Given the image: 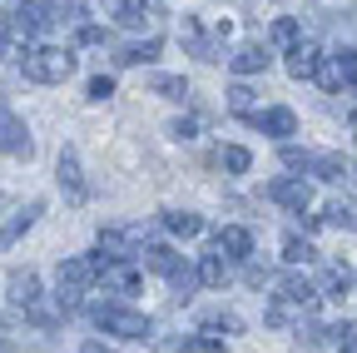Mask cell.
I'll list each match as a JSON object with an SVG mask.
<instances>
[{"label":"cell","instance_id":"obj_31","mask_svg":"<svg viewBox=\"0 0 357 353\" xmlns=\"http://www.w3.org/2000/svg\"><path fill=\"white\" fill-rule=\"evenodd\" d=\"M248 164H253V154H248L243 145H223V150H218V169H229V174H243Z\"/></svg>","mask_w":357,"mask_h":353},{"label":"cell","instance_id":"obj_40","mask_svg":"<svg viewBox=\"0 0 357 353\" xmlns=\"http://www.w3.org/2000/svg\"><path fill=\"white\" fill-rule=\"evenodd\" d=\"M75 40H79V45H100L105 30H100V25H79V30H75Z\"/></svg>","mask_w":357,"mask_h":353},{"label":"cell","instance_id":"obj_13","mask_svg":"<svg viewBox=\"0 0 357 353\" xmlns=\"http://www.w3.org/2000/svg\"><path fill=\"white\" fill-rule=\"evenodd\" d=\"M55 180H60V189H65V199H70V204H84V199H89V185H84V174H79L75 150H65V154H60V164H55Z\"/></svg>","mask_w":357,"mask_h":353},{"label":"cell","instance_id":"obj_7","mask_svg":"<svg viewBox=\"0 0 357 353\" xmlns=\"http://www.w3.org/2000/svg\"><path fill=\"white\" fill-rule=\"evenodd\" d=\"M89 264H95V279L109 289V294H139V269L124 259H105V254H89Z\"/></svg>","mask_w":357,"mask_h":353},{"label":"cell","instance_id":"obj_25","mask_svg":"<svg viewBox=\"0 0 357 353\" xmlns=\"http://www.w3.org/2000/svg\"><path fill=\"white\" fill-rule=\"evenodd\" d=\"M164 229L178 234V239H194V234H204V219L189 214V209H164Z\"/></svg>","mask_w":357,"mask_h":353},{"label":"cell","instance_id":"obj_30","mask_svg":"<svg viewBox=\"0 0 357 353\" xmlns=\"http://www.w3.org/2000/svg\"><path fill=\"white\" fill-rule=\"evenodd\" d=\"M328 343H333L337 353H357V324H352V319L333 324V329H328Z\"/></svg>","mask_w":357,"mask_h":353},{"label":"cell","instance_id":"obj_42","mask_svg":"<svg viewBox=\"0 0 357 353\" xmlns=\"http://www.w3.org/2000/svg\"><path fill=\"white\" fill-rule=\"evenodd\" d=\"M10 55H15V50H10V40H6V35H0V60H10Z\"/></svg>","mask_w":357,"mask_h":353},{"label":"cell","instance_id":"obj_22","mask_svg":"<svg viewBox=\"0 0 357 353\" xmlns=\"http://www.w3.org/2000/svg\"><path fill=\"white\" fill-rule=\"evenodd\" d=\"M194 274H199L204 289H223V284H229V259H223V254H204Z\"/></svg>","mask_w":357,"mask_h":353},{"label":"cell","instance_id":"obj_6","mask_svg":"<svg viewBox=\"0 0 357 353\" xmlns=\"http://www.w3.org/2000/svg\"><path fill=\"white\" fill-rule=\"evenodd\" d=\"M312 80L323 85L328 95H342V90H357V50H328L318 60V70H312Z\"/></svg>","mask_w":357,"mask_h":353},{"label":"cell","instance_id":"obj_14","mask_svg":"<svg viewBox=\"0 0 357 353\" xmlns=\"http://www.w3.org/2000/svg\"><path fill=\"white\" fill-rule=\"evenodd\" d=\"M213 254H223L229 264H243V259H253V234H248L243 224H229V229H218V239H213Z\"/></svg>","mask_w":357,"mask_h":353},{"label":"cell","instance_id":"obj_21","mask_svg":"<svg viewBox=\"0 0 357 353\" xmlns=\"http://www.w3.org/2000/svg\"><path fill=\"white\" fill-rule=\"evenodd\" d=\"M347 289H352V269H347V259H328V264H323V289H318V294L342 298Z\"/></svg>","mask_w":357,"mask_h":353},{"label":"cell","instance_id":"obj_27","mask_svg":"<svg viewBox=\"0 0 357 353\" xmlns=\"http://www.w3.org/2000/svg\"><path fill=\"white\" fill-rule=\"evenodd\" d=\"M105 6V15L114 20V25H124V30H134V25H144V10L134 6V0H100Z\"/></svg>","mask_w":357,"mask_h":353},{"label":"cell","instance_id":"obj_41","mask_svg":"<svg viewBox=\"0 0 357 353\" xmlns=\"http://www.w3.org/2000/svg\"><path fill=\"white\" fill-rule=\"evenodd\" d=\"M79 353H109V348H105L100 338H84V343H79Z\"/></svg>","mask_w":357,"mask_h":353},{"label":"cell","instance_id":"obj_18","mask_svg":"<svg viewBox=\"0 0 357 353\" xmlns=\"http://www.w3.org/2000/svg\"><path fill=\"white\" fill-rule=\"evenodd\" d=\"M318 60H323V50L312 45V40H298V45H288V75H293V80H312Z\"/></svg>","mask_w":357,"mask_h":353},{"label":"cell","instance_id":"obj_4","mask_svg":"<svg viewBox=\"0 0 357 353\" xmlns=\"http://www.w3.org/2000/svg\"><path fill=\"white\" fill-rule=\"evenodd\" d=\"M283 164L288 169H312L318 180H328V185H342V180H352L357 185V174H352V164L342 159V154H333V150H283Z\"/></svg>","mask_w":357,"mask_h":353},{"label":"cell","instance_id":"obj_1","mask_svg":"<svg viewBox=\"0 0 357 353\" xmlns=\"http://www.w3.org/2000/svg\"><path fill=\"white\" fill-rule=\"evenodd\" d=\"M20 70H25V80H35V85H65V80L75 75V50L30 45V50L20 55Z\"/></svg>","mask_w":357,"mask_h":353},{"label":"cell","instance_id":"obj_37","mask_svg":"<svg viewBox=\"0 0 357 353\" xmlns=\"http://www.w3.org/2000/svg\"><path fill=\"white\" fill-rule=\"evenodd\" d=\"M229 110L234 115H248L253 110V90H248V85H234V90H229Z\"/></svg>","mask_w":357,"mask_h":353},{"label":"cell","instance_id":"obj_28","mask_svg":"<svg viewBox=\"0 0 357 353\" xmlns=\"http://www.w3.org/2000/svg\"><path fill=\"white\" fill-rule=\"evenodd\" d=\"M199 329H204V333H243V319L229 314V308H218V314H204V319H199Z\"/></svg>","mask_w":357,"mask_h":353},{"label":"cell","instance_id":"obj_38","mask_svg":"<svg viewBox=\"0 0 357 353\" xmlns=\"http://www.w3.org/2000/svg\"><path fill=\"white\" fill-rule=\"evenodd\" d=\"M114 95V80L109 75H95V80H89V100H109Z\"/></svg>","mask_w":357,"mask_h":353},{"label":"cell","instance_id":"obj_19","mask_svg":"<svg viewBox=\"0 0 357 353\" xmlns=\"http://www.w3.org/2000/svg\"><path fill=\"white\" fill-rule=\"evenodd\" d=\"M40 214H45V199H30L25 209H15V219H10V224H0V249H10V244H15V239H20L30 224H35V219H40Z\"/></svg>","mask_w":357,"mask_h":353},{"label":"cell","instance_id":"obj_16","mask_svg":"<svg viewBox=\"0 0 357 353\" xmlns=\"http://www.w3.org/2000/svg\"><path fill=\"white\" fill-rule=\"evenodd\" d=\"M6 289H10V303H20V308H35L40 303V274L35 269H10L6 274Z\"/></svg>","mask_w":357,"mask_h":353},{"label":"cell","instance_id":"obj_10","mask_svg":"<svg viewBox=\"0 0 357 353\" xmlns=\"http://www.w3.org/2000/svg\"><path fill=\"white\" fill-rule=\"evenodd\" d=\"M248 124L263 129V135H273V140H288L298 135V115L288 105H273V110H248Z\"/></svg>","mask_w":357,"mask_h":353},{"label":"cell","instance_id":"obj_44","mask_svg":"<svg viewBox=\"0 0 357 353\" xmlns=\"http://www.w3.org/2000/svg\"><path fill=\"white\" fill-rule=\"evenodd\" d=\"M0 353H10V343H0Z\"/></svg>","mask_w":357,"mask_h":353},{"label":"cell","instance_id":"obj_23","mask_svg":"<svg viewBox=\"0 0 357 353\" xmlns=\"http://www.w3.org/2000/svg\"><path fill=\"white\" fill-rule=\"evenodd\" d=\"M139 254H144V269H149V274H164V279L178 269V264H184L169 244H149V249H139Z\"/></svg>","mask_w":357,"mask_h":353},{"label":"cell","instance_id":"obj_9","mask_svg":"<svg viewBox=\"0 0 357 353\" xmlns=\"http://www.w3.org/2000/svg\"><path fill=\"white\" fill-rule=\"evenodd\" d=\"M268 199L283 204V209H293V214H303V209L312 204V185L303 180V174H283V180L268 185Z\"/></svg>","mask_w":357,"mask_h":353},{"label":"cell","instance_id":"obj_29","mask_svg":"<svg viewBox=\"0 0 357 353\" xmlns=\"http://www.w3.org/2000/svg\"><path fill=\"white\" fill-rule=\"evenodd\" d=\"M328 224L357 234V199H333V204H328Z\"/></svg>","mask_w":357,"mask_h":353},{"label":"cell","instance_id":"obj_32","mask_svg":"<svg viewBox=\"0 0 357 353\" xmlns=\"http://www.w3.org/2000/svg\"><path fill=\"white\" fill-rule=\"evenodd\" d=\"M169 284H174V294H178V303H189V298H194V289H199V274L189 269V264H178V269L169 274Z\"/></svg>","mask_w":357,"mask_h":353},{"label":"cell","instance_id":"obj_24","mask_svg":"<svg viewBox=\"0 0 357 353\" xmlns=\"http://www.w3.org/2000/svg\"><path fill=\"white\" fill-rule=\"evenodd\" d=\"M149 90H154L159 100H174V105H184V100L194 95L184 75H154V80H149Z\"/></svg>","mask_w":357,"mask_h":353},{"label":"cell","instance_id":"obj_8","mask_svg":"<svg viewBox=\"0 0 357 353\" xmlns=\"http://www.w3.org/2000/svg\"><path fill=\"white\" fill-rule=\"evenodd\" d=\"M0 150L15 154V159H30V154H35V140H30L25 120H20L15 110H6V105H0Z\"/></svg>","mask_w":357,"mask_h":353},{"label":"cell","instance_id":"obj_2","mask_svg":"<svg viewBox=\"0 0 357 353\" xmlns=\"http://www.w3.org/2000/svg\"><path fill=\"white\" fill-rule=\"evenodd\" d=\"M89 324L95 329H105V333H114V338H149L154 333V324L139 314V308H124V303H89Z\"/></svg>","mask_w":357,"mask_h":353},{"label":"cell","instance_id":"obj_35","mask_svg":"<svg viewBox=\"0 0 357 353\" xmlns=\"http://www.w3.org/2000/svg\"><path fill=\"white\" fill-rule=\"evenodd\" d=\"M293 338H298L303 348H323V343H328V329H323V324H298Z\"/></svg>","mask_w":357,"mask_h":353},{"label":"cell","instance_id":"obj_39","mask_svg":"<svg viewBox=\"0 0 357 353\" xmlns=\"http://www.w3.org/2000/svg\"><path fill=\"white\" fill-rule=\"evenodd\" d=\"M169 135H174V140H194V135H199V120H174Z\"/></svg>","mask_w":357,"mask_h":353},{"label":"cell","instance_id":"obj_26","mask_svg":"<svg viewBox=\"0 0 357 353\" xmlns=\"http://www.w3.org/2000/svg\"><path fill=\"white\" fill-rule=\"evenodd\" d=\"M263 319L273 324V329H298L307 314H303V308H293V303H283V298L273 294V298H268V314H263Z\"/></svg>","mask_w":357,"mask_h":353},{"label":"cell","instance_id":"obj_45","mask_svg":"<svg viewBox=\"0 0 357 353\" xmlns=\"http://www.w3.org/2000/svg\"><path fill=\"white\" fill-rule=\"evenodd\" d=\"M0 209H6V194H0Z\"/></svg>","mask_w":357,"mask_h":353},{"label":"cell","instance_id":"obj_5","mask_svg":"<svg viewBox=\"0 0 357 353\" xmlns=\"http://www.w3.org/2000/svg\"><path fill=\"white\" fill-rule=\"evenodd\" d=\"M55 279H60V308L65 314H75V308L84 303V289L95 284V264H89L84 254H70V259H60V269H55Z\"/></svg>","mask_w":357,"mask_h":353},{"label":"cell","instance_id":"obj_17","mask_svg":"<svg viewBox=\"0 0 357 353\" xmlns=\"http://www.w3.org/2000/svg\"><path fill=\"white\" fill-rule=\"evenodd\" d=\"M278 298H283V303H293V308H303V314H312L323 294H318V284H307V279H298V274H293V279H283V284H278Z\"/></svg>","mask_w":357,"mask_h":353},{"label":"cell","instance_id":"obj_43","mask_svg":"<svg viewBox=\"0 0 357 353\" xmlns=\"http://www.w3.org/2000/svg\"><path fill=\"white\" fill-rule=\"evenodd\" d=\"M139 6H149V10H159V6H164V0H139Z\"/></svg>","mask_w":357,"mask_h":353},{"label":"cell","instance_id":"obj_3","mask_svg":"<svg viewBox=\"0 0 357 353\" xmlns=\"http://www.w3.org/2000/svg\"><path fill=\"white\" fill-rule=\"evenodd\" d=\"M60 20H65V10L55 6V0H25V6H15V15L6 20V30H10L15 40H25V45H30L35 35H50Z\"/></svg>","mask_w":357,"mask_h":353},{"label":"cell","instance_id":"obj_12","mask_svg":"<svg viewBox=\"0 0 357 353\" xmlns=\"http://www.w3.org/2000/svg\"><path fill=\"white\" fill-rule=\"evenodd\" d=\"M184 40H189V50H194L204 65L229 60V50H223V30H218V35H204V30H199V20H184Z\"/></svg>","mask_w":357,"mask_h":353},{"label":"cell","instance_id":"obj_34","mask_svg":"<svg viewBox=\"0 0 357 353\" xmlns=\"http://www.w3.org/2000/svg\"><path fill=\"white\" fill-rule=\"evenodd\" d=\"M174 353H229V348H223L218 338H178Z\"/></svg>","mask_w":357,"mask_h":353},{"label":"cell","instance_id":"obj_36","mask_svg":"<svg viewBox=\"0 0 357 353\" xmlns=\"http://www.w3.org/2000/svg\"><path fill=\"white\" fill-rule=\"evenodd\" d=\"M273 45H283V50H288V45H298V20H288V15H283V20L273 25Z\"/></svg>","mask_w":357,"mask_h":353},{"label":"cell","instance_id":"obj_20","mask_svg":"<svg viewBox=\"0 0 357 353\" xmlns=\"http://www.w3.org/2000/svg\"><path fill=\"white\" fill-rule=\"evenodd\" d=\"M159 50H164V40L149 35V40H139V45H119V50H114V65H124V70H129V65H149Z\"/></svg>","mask_w":357,"mask_h":353},{"label":"cell","instance_id":"obj_11","mask_svg":"<svg viewBox=\"0 0 357 353\" xmlns=\"http://www.w3.org/2000/svg\"><path fill=\"white\" fill-rule=\"evenodd\" d=\"M139 239H144V229L139 224H129V229H100V254L105 259H134L139 254Z\"/></svg>","mask_w":357,"mask_h":353},{"label":"cell","instance_id":"obj_33","mask_svg":"<svg viewBox=\"0 0 357 353\" xmlns=\"http://www.w3.org/2000/svg\"><path fill=\"white\" fill-rule=\"evenodd\" d=\"M283 259L288 264H307V259H318V249H312L303 234H283Z\"/></svg>","mask_w":357,"mask_h":353},{"label":"cell","instance_id":"obj_15","mask_svg":"<svg viewBox=\"0 0 357 353\" xmlns=\"http://www.w3.org/2000/svg\"><path fill=\"white\" fill-rule=\"evenodd\" d=\"M268 65H273V55H268V45H258V40H243L238 50H229V70L234 75H263Z\"/></svg>","mask_w":357,"mask_h":353}]
</instances>
